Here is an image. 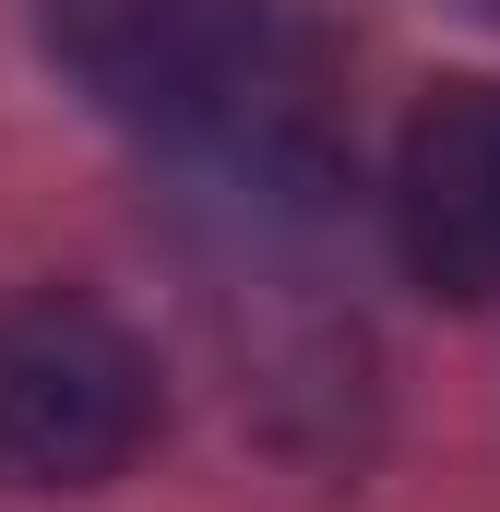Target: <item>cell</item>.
Masks as SVG:
<instances>
[{"label": "cell", "instance_id": "3957f363", "mask_svg": "<svg viewBox=\"0 0 500 512\" xmlns=\"http://www.w3.org/2000/svg\"><path fill=\"white\" fill-rule=\"evenodd\" d=\"M393 251L429 298H500V84H441L393 155Z\"/></svg>", "mask_w": 500, "mask_h": 512}, {"label": "cell", "instance_id": "6da1fadb", "mask_svg": "<svg viewBox=\"0 0 500 512\" xmlns=\"http://www.w3.org/2000/svg\"><path fill=\"white\" fill-rule=\"evenodd\" d=\"M48 48L143 143L310 167V36L286 0H48Z\"/></svg>", "mask_w": 500, "mask_h": 512}, {"label": "cell", "instance_id": "7a4b0ae2", "mask_svg": "<svg viewBox=\"0 0 500 512\" xmlns=\"http://www.w3.org/2000/svg\"><path fill=\"white\" fill-rule=\"evenodd\" d=\"M155 441V358L96 298H0V489H96Z\"/></svg>", "mask_w": 500, "mask_h": 512}]
</instances>
